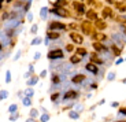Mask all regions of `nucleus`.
<instances>
[{"instance_id": "nucleus-1", "label": "nucleus", "mask_w": 126, "mask_h": 122, "mask_svg": "<svg viewBox=\"0 0 126 122\" xmlns=\"http://www.w3.org/2000/svg\"><path fill=\"white\" fill-rule=\"evenodd\" d=\"M47 56H48L49 60H55V59H63L64 58V54H63V51L60 48H56V50H51Z\"/></svg>"}, {"instance_id": "nucleus-2", "label": "nucleus", "mask_w": 126, "mask_h": 122, "mask_svg": "<svg viewBox=\"0 0 126 122\" xmlns=\"http://www.w3.org/2000/svg\"><path fill=\"white\" fill-rule=\"evenodd\" d=\"M48 30H54V32H60V30H67V26L62 23V22H58V21H54L51 22L48 25Z\"/></svg>"}, {"instance_id": "nucleus-3", "label": "nucleus", "mask_w": 126, "mask_h": 122, "mask_svg": "<svg viewBox=\"0 0 126 122\" xmlns=\"http://www.w3.org/2000/svg\"><path fill=\"white\" fill-rule=\"evenodd\" d=\"M81 29H82V33L86 34V36H93V28L92 25H91V22L86 19V21H84L82 23H81Z\"/></svg>"}, {"instance_id": "nucleus-4", "label": "nucleus", "mask_w": 126, "mask_h": 122, "mask_svg": "<svg viewBox=\"0 0 126 122\" xmlns=\"http://www.w3.org/2000/svg\"><path fill=\"white\" fill-rule=\"evenodd\" d=\"M51 13H52V14H56L58 17H62V18L70 17V13H69L64 7H54V8L51 10Z\"/></svg>"}, {"instance_id": "nucleus-5", "label": "nucleus", "mask_w": 126, "mask_h": 122, "mask_svg": "<svg viewBox=\"0 0 126 122\" xmlns=\"http://www.w3.org/2000/svg\"><path fill=\"white\" fill-rule=\"evenodd\" d=\"M19 23H21V21L18 18H10L8 21H6L4 29H17L19 26Z\"/></svg>"}, {"instance_id": "nucleus-6", "label": "nucleus", "mask_w": 126, "mask_h": 122, "mask_svg": "<svg viewBox=\"0 0 126 122\" xmlns=\"http://www.w3.org/2000/svg\"><path fill=\"white\" fill-rule=\"evenodd\" d=\"M69 37H70V40H71L74 44H82V43H84L82 34H80L78 32H71V33L69 34Z\"/></svg>"}, {"instance_id": "nucleus-7", "label": "nucleus", "mask_w": 126, "mask_h": 122, "mask_svg": "<svg viewBox=\"0 0 126 122\" xmlns=\"http://www.w3.org/2000/svg\"><path fill=\"white\" fill-rule=\"evenodd\" d=\"M11 40H13V38L10 37L8 34H7L4 30H3V32H1V45H0V47L6 48V47L11 45Z\"/></svg>"}, {"instance_id": "nucleus-8", "label": "nucleus", "mask_w": 126, "mask_h": 122, "mask_svg": "<svg viewBox=\"0 0 126 122\" xmlns=\"http://www.w3.org/2000/svg\"><path fill=\"white\" fill-rule=\"evenodd\" d=\"M91 62L95 65H104V60H103V58H101L100 55L97 54V52H93V54H91Z\"/></svg>"}, {"instance_id": "nucleus-9", "label": "nucleus", "mask_w": 126, "mask_h": 122, "mask_svg": "<svg viewBox=\"0 0 126 122\" xmlns=\"http://www.w3.org/2000/svg\"><path fill=\"white\" fill-rule=\"evenodd\" d=\"M78 92L77 91H66L63 95V100H71V99H78Z\"/></svg>"}, {"instance_id": "nucleus-10", "label": "nucleus", "mask_w": 126, "mask_h": 122, "mask_svg": "<svg viewBox=\"0 0 126 122\" xmlns=\"http://www.w3.org/2000/svg\"><path fill=\"white\" fill-rule=\"evenodd\" d=\"M93 50L96 51L97 54H103V52H105V51L108 50L107 47L103 44V43H97V41H95L93 43Z\"/></svg>"}, {"instance_id": "nucleus-11", "label": "nucleus", "mask_w": 126, "mask_h": 122, "mask_svg": "<svg viewBox=\"0 0 126 122\" xmlns=\"http://www.w3.org/2000/svg\"><path fill=\"white\" fill-rule=\"evenodd\" d=\"M85 69H86L91 74H93V76H97V74H99V67H97V65L92 63V62H89V63L85 66Z\"/></svg>"}, {"instance_id": "nucleus-12", "label": "nucleus", "mask_w": 126, "mask_h": 122, "mask_svg": "<svg viewBox=\"0 0 126 122\" xmlns=\"http://www.w3.org/2000/svg\"><path fill=\"white\" fill-rule=\"evenodd\" d=\"M85 80H86V76H84V74H77V76L71 77V82L74 85L82 84V82H85Z\"/></svg>"}, {"instance_id": "nucleus-13", "label": "nucleus", "mask_w": 126, "mask_h": 122, "mask_svg": "<svg viewBox=\"0 0 126 122\" xmlns=\"http://www.w3.org/2000/svg\"><path fill=\"white\" fill-rule=\"evenodd\" d=\"M93 40H96L97 43H104L107 40V36L104 33H101V32H96L93 34Z\"/></svg>"}, {"instance_id": "nucleus-14", "label": "nucleus", "mask_w": 126, "mask_h": 122, "mask_svg": "<svg viewBox=\"0 0 126 122\" xmlns=\"http://www.w3.org/2000/svg\"><path fill=\"white\" fill-rule=\"evenodd\" d=\"M47 37L49 38V40H58L60 37V33L59 32H54V30H48L47 32Z\"/></svg>"}, {"instance_id": "nucleus-15", "label": "nucleus", "mask_w": 126, "mask_h": 122, "mask_svg": "<svg viewBox=\"0 0 126 122\" xmlns=\"http://www.w3.org/2000/svg\"><path fill=\"white\" fill-rule=\"evenodd\" d=\"M74 8H76V11L78 14H84L85 13V8H84V4L82 3H78V1H74Z\"/></svg>"}, {"instance_id": "nucleus-16", "label": "nucleus", "mask_w": 126, "mask_h": 122, "mask_svg": "<svg viewBox=\"0 0 126 122\" xmlns=\"http://www.w3.org/2000/svg\"><path fill=\"white\" fill-rule=\"evenodd\" d=\"M111 15H112V10H111V7H104L103 11H101V17L103 18H110Z\"/></svg>"}, {"instance_id": "nucleus-17", "label": "nucleus", "mask_w": 126, "mask_h": 122, "mask_svg": "<svg viewBox=\"0 0 126 122\" xmlns=\"http://www.w3.org/2000/svg\"><path fill=\"white\" fill-rule=\"evenodd\" d=\"M82 60V56H80L78 54H76V55H73L71 58H70V63L71 65H78Z\"/></svg>"}, {"instance_id": "nucleus-18", "label": "nucleus", "mask_w": 126, "mask_h": 122, "mask_svg": "<svg viewBox=\"0 0 126 122\" xmlns=\"http://www.w3.org/2000/svg\"><path fill=\"white\" fill-rule=\"evenodd\" d=\"M95 26H96L99 30H104L105 28H107L105 22L104 21H100V19H96V21H95Z\"/></svg>"}, {"instance_id": "nucleus-19", "label": "nucleus", "mask_w": 126, "mask_h": 122, "mask_svg": "<svg viewBox=\"0 0 126 122\" xmlns=\"http://www.w3.org/2000/svg\"><path fill=\"white\" fill-rule=\"evenodd\" d=\"M47 17H48V7H41V10H40V18H41L42 21H45Z\"/></svg>"}, {"instance_id": "nucleus-20", "label": "nucleus", "mask_w": 126, "mask_h": 122, "mask_svg": "<svg viewBox=\"0 0 126 122\" xmlns=\"http://www.w3.org/2000/svg\"><path fill=\"white\" fill-rule=\"evenodd\" d=\"M110 51H112V55H117V56H119V55H121V50H119V48H118L114 43L111 44V47H110Z\"/></svg>"}, {"instance_id": "nucleus-21", "label": "nucleus", "mask_w": 126, "mask_h": 122, "mask_svg": "<svg viewBox=\"0 0 126 122\" xmlns=\"http://www.w3.org/2000/svg\"><path fill=\"white\" fill-rule=\"evenodd\" d=\"M38 78H40V77L33 76L32 78H29V80H28V85H29V86H34V85L38 82Z\"/></svg>"}, {"instance_id": "nucleus-22", "label": "nucleus", "mask_w": 126, "mask_h": 122, "mask_svg": "<svg viewBox=\"0 0 126 122\" xmlns=\"http://www.w3.org/2000/svg\"><path fill=\"white\" fill-rule=\"evenodd\" d=\"M52 84L56 85V86H59V85H60V77H59L56 73H55L54 76H52Z\"/></svg>"}, {"instance_id": "nucleus-23", "label": "nucleus", "mask_w": 126, "mask_h": 122, "mask_svg": "<svg viewBox=\"0 0 126 122\" xmlns=\"http://www.w3.org/2000/svg\"><path fill=\"white\" fill-rule=\"evenodd\" d=\"M69 117H70V119H78L80 118V113H77V111H74V110H71L70 113H69Z\"/></svg>"}, {"instance_id": "nucleus-24", "label": "nucleus", "mask_w": 126, "mask_h": 122, "mask_svg": "<svg viewBox=\"0 0 126 122\" xmlns=\"http://www.w3.org/2000/svg\"><path fill=\"white\" fill-rule=\"evenodd\" d=\"M86 17H88V21L89 19H96L97 18V14L93 11V10H89L88 13H86Z\"/></svg>"}, {"instance_id": "nucleus-25", "label": "nucleus", "mask_w": 126, "mask_h": 122, "mask_svg": "<svg viewBox=\"0 0 126 122\" xmlns=\"http://www.w3.org/2000/svg\"><path fill=\"white\" fill-rule=\"evenodd\" d=\"M25 96L26 97H30V99H32V97H33V95H34V89L33 88H28V89H25Z\"/></svg>"}, {"instance_id": "nucleus-26", "label": "nucleus", "mask_w": 126, "mask_h": 122, "mask_svg": "<svg viewBox=\"0 0 126 122\" xmlns=\"http://www.w3.org/2000/svg\"><path fill=\"white\" fill-rule=\"evenodd\" d=\"M22 104L25 106V107H29V106H32V99L30 97H22Z\"/></svg>"}, {"instance_id": "nucleus-27", "label": "nucleus", "mask_w": 126, "mask_h": 122, "mask_svg": "<svg viewBox=\"0 0 126 122\" xmlns=\"http://www.w3.org/2000/svg\"><path fill=\"white\" fill-rule=\"evenodd\" d=\"M66 4H67V0H56L54 7H64Z\"/></svg>"}, {"instance_id": "nucleus-28", "label": "nucleus", "mask_w": 126, "mask_h": 122, "mask_svg": "<svg viewBox=\"0 0 126 122\" xmlns=\"http://www.w3.org/2000/svg\"><path fill=\"white\" fill-rule=\"evenodd\" d=\"M76 51H77L76 54H78L80 56H86V55H88V51L85 50V48H77Z\"/></svg>"}, {"instance_id": "nucleus-29", "label": "nucleus", "mask_w": 126, "mask_h": 122, "mask_svg": "<svg viewBox=\"0 0 126 122\" xmlns=\"http://www.w3.org/2000/svg\"><path fill=\"white\" fill-rule=\"evenodd\" d=\"M40 121H41V122H48V121H49V114L44 113L41 117H40Z\"/></svg>"}, {"instance_id": "nucleus-30", "label": "nucleus", "mask_w": 126, "mask_h": 122, "mask_svg": "<svg viewBox=\"0 0 126 122\" xmlns=\"http://www.w3.org/2000/svg\"><path fill=\"white\" fill-rule=\"evenodd\" d=\"M41 43H44V41H42V38L34 37L33 40H32V45H38V44H41Z\"/></svg>"}, {"instance_id": "nucleus-31", "label": "nucleus", "mask_w": 126, "mask_h": 122, "mask_svg": "<svg viewBox=\"0 0 126 122\" xmlns=\"http://www.w3.org/2000/svg\"><path fill=\"white\" fill-rule=\"evenodd\" d=\"M17 110H18V106L17 104H10V107H8L10 114H15V113H17Z\"/></svg>"}, {"instance_id": "nucleus-32", "label": "nucleus", "mask_w": 126, "mask_h": 122, "mask_svg": "<svg viewBox=\"0 0 126 122\" xmlns=\"http://www.w3.org/2000/svg\"><path fill=\"white\" fill-rule=\"evenodd\" d=\"M29 115H30V118H34V119H36V118L38 117V111L36 108H32V110H30V114H29Z\"/></svg>"}, {"instance_id": "nucleus-33", "label": "nucleus", "mask_w": 126, "mask_h": 122, "mask_svg": "<svg viewBox=\"0 0 126 122\" xmlns=\"http://www.w3.org/2000/svg\"><path fill=\"white\" fill-rule=\"evenodd\" d=\"M115 77H117L115 72H110L108 74H107V80H108V81H114V80H115Z\"/></svg>"}, {"instance_id": "nucleus-34", "label": "nucleus", "mask_w": 126, "mask_h": 122, "mask_svg": "<svg viewBox=\"0 0 126 122\" xmlns=\"http://www.w3.org/2000/svg\"><path fill=\"white\" fill-rule=\"evenodd\" d=\"M7 97H8V92H7L6 89H3V91L0 92V99H1V100H4V99H7Z\"/></svg>"}, {"instance_id": "nucleus-35", "label": "nucleus", "mask_w": 126, "mask_h": 122, "mask_svg": "<svg viewBox=\"0 0 126 122\" xmlns=\"http://www.w3.org/2000/svg\"><path fill=\"white\" fill-rule=\"evenodd\" d=\"M59 96H60V92H54L52 95H51V100H52V101H56L59 99Z\"/></svg>"}, {"instance_id": "nucleus-36", "label": "nucleus", "mask_w": 126, "mask_h": 122, "mask_svg": "<svg viewBox=\"0 0 126 122\" xmlns=\"http://www.w3.org/2000/svg\"><path fill=\"white\" fill-rule=\"evenodd\" d=\"M10 82H11V72L7 70L6 72V84H10Z\"/></svg>"}, {"instance_id": "nucleus-37", "label": "nucleus", "mask_w": 126, "mask_h": 122, "mask_svg": "<svg viewBox=\"0 0 126 122\" xmlns=\"http://www.w3.org/2000/svg\"><path fill=\"white\" fill-rule=\"evenodd\" d=\"M18 117H19V114H18V113H15V114H11V115L8 117V121H11V122L17 121V119H18Z\"/></svg>"}, {"instance_id": "nucleus-38", "label": "nucleus", "mask_w": 126, "mask_h": 122, "mask_svg": "<svg viewBox=\"0 0 126 122\" xmlns=\"http://www.w3.org/2000/svg\"><path fill=\"white\" fill-rule=\"evenodd\" d=\"M117 6H118V10H119L121 13H125L126 11V6L123 4V3H117Z\"/></svg>"}, {"instance_id": "nucleus-39", "label": "nucleus", "mask_w": 126, "mask_h": 122, "mask_svg": "<svg viewBox=\"0 0 126 122\" xmlns=\"http://www.w3.org/2000/svg\"><path fill=\"white\" fill-rule=\"evenodd\" d=\"M37 30H38L37 23H33V25H32V28H30V32H32L33 34H36V33H37Z\"/></svg>"}, {"instance_id": "nucleus-40", "label": "nucleus", "mask_w": 126, "mask_h": 122, "mask_svg": "<svg viewBox=\"0 0 126 122\" xmlns=\"http://www.w3.org/2000/svg\"><path fill=\"white\" fill-rule=\"evenodd\" d=\"M82 110H84L82 104H74V111H77V113H81Z\"/></svg>"}, {"instance_id": "nucleus-41", "label": "nucleus", "mask_w": 126, "mask_h": 122, "mask_svg": "<svg viewBox=\"0 0 126 122\" xmlns=\"http://www.w3.org/2000/svg\"><path fill=\"white\" fill-rule=\"evenodd\" d=\"M26 19H28L29 22H32V21H33V13H30V11H29V13L26 14Z\"/></svg>"}, {"instance_id": "nucleus-42", "label": "nucleus", "mask_w": 126, "mask_h": 122, "mask_svg": "<svg viewBox=\"0 0 126 122\" xmlns=\"http://www.w3.org/2000/svg\"><path fill=\"white\" fill-rule=\"evenodd\" d=\"M118 114H119V115H126V107H122V108H119Z\"/></svg>"}, {"instance_id": "nucleus-43", "label": "nucleus", "mask_w": 126, "mask_h": 122, "mask_svg": "<svg viewBox=\"0 0 126 122\" xmlns=\"http://www.w3.org/2000/svg\"><path fill=\"white\" fill-rule=\"evenodd\" d=\"M19 58H21V51H17V54H15V56L13 58V60H18Z\"/></svg>"}, {"instance_id": "nucleus-44", "label": "nucleus", "mask_w": 126, "mask_h": 122, "mask_svg": "<svg viewBox=\"0 0 126 122\" xmlns=\"http://www.w3.org/2000/svg\"><path fill=\"white\" fill-rule=\"evenodd\" d=\"M66 50H67V52H70V51L74 50V45H73V44H67V45H66Z\"/></svg>"}, {"instance_id": "nucleus-45", "label": "nucleus", "mask_w": 126, "mask_h": 122, "mask_svg": "<svg viewBox=\"0 0 126 122\" xmlns=\"http://www.w3.org/2000/svg\"><path fill=\"white\" fill-rule=\"evenodd\" d=\"M47 73H48L47 70H42V72L40 73V76H38V77H40V78H45V77H47Z\"/></svg>"}, {"instance_id": "nucleus-46", "label": "nucleus", "mask_w": 126, "mask_h": 122, "mask_svg": "<svg viewBox=\"0 0 126 122\" xmlns=\"http://www.w3.org/2000/svg\"><path fill=\"white\" fill-rule=\"evenodd\" d=\"M123 62H125V59H123V58H118L117 62H115V65H122Z\"/></svg>"}, {"instance_id": "nucleus-47", "label": "nucleus", "mask_w": 126, "mask_h": 122, "mask_svg": "<svg viewBox=\"0 0 126 122\" xmlns=\"http://www.w3.org/2000/svg\"><path fill=\"white\" fill-rule=\"evenodd\" d=\"M40 58H41V54H40V52H36V54H34V60H38Z\"/></svg>"}, {"instance_id": "nucleus-48", "label": "nucleus", "mask_w": 126, "mask_h": 122, "mask_svg": "<svg viewBox=\"0 0 126 122\" xmlns=\"http://www.w3.org/2000/svg\"><path fill=\"white\" fill-rule=\"evenodd\" d=\"M111 107L117 108V107H119V103H118V101H112V103H111Z\"/></svg>"}, {"instance_id": "nucleus-49", "label": "nucleus", "mask_w": 126, "mask_h": 122, "mask_svg": "<svg viewBox=\"0 0 126 122\" xmlns=\"http://www.w3.org/2000/svg\"><path fill=\"white\" fill-rule=\"evenodd\" d=\"M121 32H123V34L126 36V26H125V25H122V26H121Z\"/></svg>"}, {"instance_id": "nucleus-50", "label": "nucleus", "mask_w": 126, "mask_h": 122, "mask_svg": "<svg viewBox=\"0 0 126 122\" xmlns=\"http://www.w3.org/2000/svg\"><path fill=\"white\" fill-rule=\"evenodd\" d=\"M121 18H122V25L126 26V15H123V17H121Z\"/></svg>"}, {"instance_id": "nucleus-51", "label": "nucleus", "mask_w": 126, "mask_h": 122, "mask_svg": "<svg viewBox=\"0 0 126 122\" xmlns=\"http://www.w3.org/2000/svg\"><path fill=\"white\" fill-rule=\"evenodd\" d=\"M44 44H45V45H48V44H49V38H48V37H45V40H44Z\"/></svg>"}, {"instance_id": "nucleus-52", "label": "nucleus", "mask_w": 126, "mask_h": 122, "mask_svg": "<svg viewBox=\"0 0 126 122\" xmlns=\"http://www.w3.org/2000/svg\"><path fill=\"white\" fill-rule=\"evenodd\" d=\"M33 69H34V66H33V65H29V72H32V73H33ZM33 74H34V73H33Z\"/></svg>"}, {"instance_id": "nucleus-53", "label": "nucleus", "mask_w": 126, "mask_h": 122, "mask_svg": "<svg viewBox=\"0 0 126 122\" xmlns=\"http://www.w3.org/2000/svg\"><path fill=\"white\" fill-rule=\"evenodd\" d=\"M26 122H36V119H34V118H28Z\"/></svg>"}, {"instance_id": "nucleus-54", "label": "nucleus", "mask_w": 126, "mask_h": 122, "mask_svg": "<svg viewBox=\"0 0 126 122\" xmlns=\"http://www.w3.org/2000/svg\"><path fill=\"white\" fill-rule=\"evenodd\" d=\"M107 3H108V4H112V3H114V0H107Z\"/></svg>"}, {"instance_id": "nucleus-55", "label": "nucleus", "mask_w": 126, "mask_h": 122, "mask_svg": "<svg viewBox=\"0 0 126 122\" xmlns=\"http://www.w3.org/2000/svg\"><path fill=\"white\" fill-rule=\"evenodd\" d=\"M122 84H125V85H126V78H123V80H122Z\"/></svg>"}, {"instance_id": "nucleus-56", "label": "nucleus", "mask_w": 126, "mask_h": 122, "mask_svg": "<svg viewBox=\"0 0 126 122\" xmlns=\"http://www.w3.org/2000/svg\"><path fill=\"white\" fill-rule=\"evenodd\" d=\"M92 1H93V0H88V3H92Z\"/></svg>"}, {"instance_id": "nucleus-57", "label": "nucleus", "mask_w": 126, "mask_h": 122, "mask_svg": "<svg viewBox=\"0 0 126 122\" xmlns=\"http://www.w3.org/2000/svg\"><path fill=\"white\" fill-rule=\"evenodd\" d=\"M6 1H7V3H10V1H11V0H6Z\"/></svg>"}, {"instance_id": "nucleus-58", "label": "nucleus", "mask_w": 126, "mask_h": 122, "mask_svg": "<svg viewBox=\"0 0 126 122\" xmlns=\"http://www.w3.org/2000/svg\"><path fill=\"white\" fill-rule=\"evenodd\" d=\"M117 122H126V121H117Z\"/></svg>"}, {"instance_id": "nucleus-59", "label": "nucleus", "mask_w": 126, "mask_h": 122, "mask_svg": "<svg viewBox=\"0 0 126 122\" xmlns=\"http://www.w3.org/2000/svg\"><path fill=\"white\" fill-rule=\"evenodd\" d=\"M0 1H1V3H3V1H6V0H0Z\"/></svg>"}]
</instances>
